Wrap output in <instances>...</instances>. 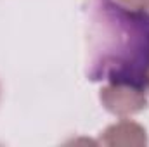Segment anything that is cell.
Segmentation results:
<instances>
[{"instance_id": "3", "label": "cell", "mask_w": 149, "mask_h": 147, "mask_svg": "<svg viewBox=\"0 0 149 147\" xmlns=\"http://www.w3.org/2000/svg\"><path fill=\"white\" fill-rule=\"evenodd\" d=\"M101 142L106 146H144L148 142L146 130L130 119H121L104 130Z\"/></svg>"}, {"instance_id": "4", "label": "cell", "mask_w": 149, "mask_h": 147, "mask_svg": "<svg viewBox=\"0 0 149 147\" xmlns=\"http://www.w3.org/2000/svg\"><path fill=\"white\" fill-rule=\"evenodd\" d=\"M121 5L135 10H149V0H116Z\"/></svg>"}, {"instance_id": "2", "label": "cell", "mask_w": 149, "mask_h": 147, "mask_svg": "<svg viewBox=\"0 0 149 147\" xmlns=\"http://www.w3.org/2000/svg\"><path fill=\"white\" fill-rule=\"evenodd\" d=\"M101 102L106 109L116 116H128L141 112L148 107V99L144 95V88L109 83L101 90Z\"/></svg>"}, {"instance_id": "1", "label": "cell", "mask_w": 149, "mask_h": 147, "mask_svg": "<svg viewBox=\"0 0 149 147\" xmlns=\"http://www.w3.org/2000/svg\"><path fill=\"white\" fill-rule=\"evenodd\" d=\"M148 74L149 14L114 0H88V80L146 90Z\"/></svg>"}, {"instance_id": "5", "label": "cell", "mask_w": 149, "mask_h": 147, "mask_svg": "<svg viewBox=\"0 0 149 147\" xmlns=\"http://www.w3.org/2000/svg\"><path fill=\"white\" fill-rule=\"evenodd\" d=\"M148 88H149V74H148Z\"/></svg>"}]
</instances>
